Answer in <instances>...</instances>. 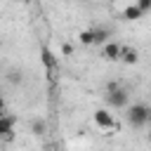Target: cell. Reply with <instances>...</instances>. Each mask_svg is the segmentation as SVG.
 Returning <instances> with one entry per match:
<instances>
[{
    "mask_svg": "<svg viewBox=\"0 0 151 151\" xmlns=\"http://www.w3.org/2000/svg\"><path fill=\"white\" fill-rule=\"evenodd\" d=\"M106 106L109 109H125L127 104H130V92H127V87H123L118 80H111L109 85H106Z\"/></svg>",
    "mask_w": 151,
    "mask_h": 151,
    "instance_id": "6da1fadb",
    "label": "cell"
},
{
    "mask_svg": "<svg viewBox=\"0 0 151 151\" xmlns=\"http://www.w3.org/2000/svg\"><path fill=\"white\" fill-rule=\"evenodd\" d=\"M125 109H127V123H130L132 127L142 130V127L149 125V120H151V109H149V104L137 101V104H132V106L127 104Z\"/></svg>",
    "mask_w": 151,
    "mask_h": 151,
    "instance_id": "7a4b0ae2",
    "label": "cell"
},
{
    "mask_svg": "<svg viewBox=\"0 0 151 151\" xmlns=\"http://www.w3.org/2000/svg\"><path fill=\"white\" fill-rule=\"evenodd\" d=\"M94 125L101 127V130H116L118 127L116 125V118H113V113L109 109H97L94 111Z\"/></svg>",
    "mask_w": 151,
    "mask_h": 151,
    "instance_id": "3957f363",
    "label": "cell"
},
{
    "mask_svg": "<svg viewBox=\"0 0 151 151\" xmlns=\"http://www.w3.org/2000/svg\"><path fill=\"white\" fill-rule=\"evenodd\" d=\"M40 61H42V66H45L47 73H57V71H59V59H57V54H54L47 45L40 47Z\"/></svg>",
    "mask_w": 151,
    "mask_h": 151,
    "instance_id": "277c9868",
    "label": "cell"
},
{
    "mask_svg": "<svg viewBox=\"0 0 151 151\" xmlns=\"http://www.w3.org/2000/svg\"><path fill=\"white\" fill-rule=\"evenodd\" d=\"M14 125H17V118L5 111V113L0 116V137L12 139V137H14Z\"/></svg>",
    "mask_w": 151,
    "mask_h": 151,
    "instance_id": "5b68a950",
    "label": "cell"
},
{
    "mask_svg": "<svg viewBox=\"0 0 151 151\" xmlns=\"http://www.w3.org/2000/svg\"><path fill=\"white\" fill-rule=\"evenodd\" d=\"M90 31H92V45H104L106 40L113 38V33H111L109 26H94V28H90Z\"/></svg>",
    "mask_w": 151,
    "mask_h": 151,
    "instance_id": "8992f818",
    "label": "cell"
},
{
    "mask_svg": "<svg viewBox=\"0 0 151 151\" xmlns=\"http://www.w3.org/2000/svg\"><path fill=\"white\" fill-rule=\"evenodd\" d=\"M120 47H123V45H118V42H113V40H106V42H104V50H101V59H106V61H118Z\"/></svg>",
    "mask_w": 151,
    "mask_h": 151,
    "instance_id": "52a82bcc",
    "label": "cell"
},
{
    "mask_svg": "<svg viewBox=\"0 0 151 151\" xmlns=\"http://www.w3.org/2000/svg\"><path fill=\"white\" fill-rule=\"evenodd\" d=\"M118 61H123V64L132 66V64H137V61H139V52H137V50H132V47H120V57H118Z\"/></svg>",
    "mask_w": 151,
    "mask_h": 151,
    "instance_id": "ba28073f",
    "label": "cell"
},
{
    "mask_svg": "<svg viewBox=\"0 0 151 151\" xmlns=\"http://www.w3.org/2000/svg\"><path fill=\"white\" fill-rule=\"evenodd\" d=\"M142 17H144V12H142L134 2L127 5V7L123 9V19H125V21H137V19H142Z\"/></svg>",
    "mask_w": 151,
    "mask_h": 151,
    "instance_id": "9c48e42d",
    "label": "cell"
},
{
    "mask_svg": "<svg viewBox=\"0 0 151 151\" xmlns=\"http://www.w3.org/2000/svg\"><path fill=\"white\" fill-rule=\"evenodd\" d=\"M78 42H80V45H92V31H90V28L80 31V33H78Z\"/></svg>",
    "mask_w": 151,
    "mask_h": 151,
    "instance_id": "30bf717a",
    "label": "cell"
},
{
    "mask_svg": "<svg viewBox=\"0 0 151 151\" xmlns=\"http://www.w3.org/2000/svg\"><path fill=\"white\" fill-rule=\"evenodd\" d=\"M31 132H35V134H42V132H45V120H33V125H31Z\"/></svg>",
    "mask_w": 151,
    "mask_h": 151,
    "instance_id": "8fae6325",
    "label": "cell"
},
{
    "mask_svg": "<svg viewBox=\"0 0 151 151\" xmlns=\"http://www.w3.org/2000/svg\"><path fill=\"white\" fill-rule=\"evenodd\" d=\"M134 5H137V7H139V9H142V12H144V14H146V12H149V9H151V0H137V2H134Z\"/></svg>",
    "mask_w": 151,
    "mask_h": 151,
    "instance_id": "7c38bea8",
    "label": "cell"
},
{
    "mask_svg": "<svg viewBox=\"0 0 151 151\" xmlns=\"http://www.w3.org/2000/svg\"><path fill=\"white\" fill-rule=\"evenodd\" d=\"M71 52H73V47H71V42H64V45H61V54H64V57H68Z\"/></svg>",
    "mask_w": 151,
    "mask_h": 151,
    "instance_id": "4fadbf2b",
    "label": "cell"
},
{
    "mask_svg": "<svg viewBox=\"0 0 151 151\" xmlns=\"http://www.w3.org/2000/svg\"><path fill=\"white\" fill-rule=\"evenodd\" d=\"M9 76H12V78H9L12 83H21V73H9Z\"/></svg>",
    "mask_w": 151,
    "mask_h": 151,
    "instance_id": "5bb4252c",
    "label": "cell"
},
{
    "mask_svg": "<svg viewBox=\"0 0 151 151\" xmlns=\"http://www.w3.org/2000/svg\"><path fill=\"white\" fill-rule=\"evenodd\" d=\"M7 111V104H5V99H2V94H0V116Z\"/></svg>",
    "mask_w": 151,
    "mask_h": 151,
    "instance_id": "9a60e30c",
    "label": "cell"
},
{
    "mask_svg": "<svg viewBox=\"0 0 151 151\" xmlns=\"http://www.w3.org/2000/svg\"><path fill=\"white\" fill-rule=\"evenodd\" d=\"M78 2H87V0H78Z\"/></svg>",
    "mask_w": 151,
    "mask_h": 151,
    "instance_id": "2e32d148",
    "label": "cell"
},
{
    "mask_svg": "<svg viewBox=\"0 0 151 151\" xmlns=\"http://www.w3.org/2000/svg\"><path fill=\"white\" fill-rule=\"evenodd\" d=\"M24 2H28V0H24Z\"/></svg>",
    "mask_w": 151,
    "mask_h": 151,
    "instance_id": "e0dca14e",
    "label": "cell"
}]
</instances>
